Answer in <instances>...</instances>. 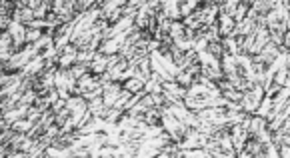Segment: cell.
Returning a JSON list of instances; mask_svg holds the SVG:
<instances>
[{
  "label": "cell",
  "instance_id": "1",
  "mask_svg": "<svg viewBox=\"0 0 290 158\" xmlns=\"http://www.w3.org/2000/svg\"><path fill=\"white\" fill-rule=\"evenodd\" d=\"M162 12L166 14V18L170 22H180L182 14H180V2H162Z\"/></svg>",
  "mask_w": 290,
  "mask_h": 158
}]
</instances>
